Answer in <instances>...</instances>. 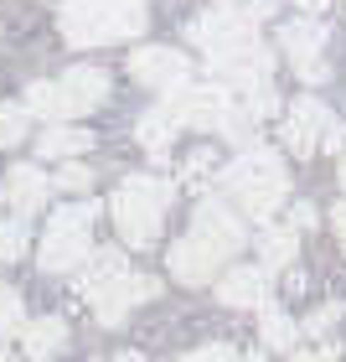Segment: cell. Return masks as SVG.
Wrapping results in <instances>:
<instances>
[{
	"instance_id": "ba28073f",
	"label": "cell",
	"mask_w": 346,
	"mask_h": 362,
	"mask_svg": "<svg viewBox=\"0 0 346 362\" xmlns=\"http://www.w3.org/2000/svg\"><path fill=\"white\" fill-rule=\"evenodd\" d=\"M93 223H98V202H73V207H57L47 218V233H42V249H37V264L47 274H68L78 264H88V249H93Z\"/></svg>"
},
{
	"instance_id": "d6986e66",
	"label": "cell",
	"mask_w": 346,
	"mask_h": 362,
	"mask_svg": "<svg viewBox=\"0 0 346 362\" xmlns=\"http://www.w3.org/2000/svg\"><path fill=\"white\" fill-rule=\"evenodd\" d=\"M258 337H263V347H274V352H290V347H294V321L285 316V310H263V321H258Z\"/></svg>"
},
{
	"instance_id": "5bb4252c",
	"label": "cell",
	"mask_w": 346,
	"mask_h": 362,
	"mask_svg": "<svg viewBox=\"0 0 346 362\" xmlns=\"http://www.w3.org/2000/svg\"><path fill=\"white\" fill-rule=\"evenodd\" d=\"M47 192H52L47 171H37V166H11V176H6V197H11V207L21 212V218H31V212L47 207Z\"/></svg>"
},
{
	"instance_id": "7c38bea8",
	"label": "cell",
	"mask_w": 346,
	"mask_h": 362,
	"mask_svg": "<svg viewBox=\"0 0 346 362\" xmlns=\"http://www.w3.org/2000/svg\"><path fill=\"white\" fill-rule=\"evenodd\" d=\"M279 47H285V57L294 62V73H300L305 83H326V78H331V68L321 62V47H326L321 21H290L279 31Z\"/></svg>"
},
{
	"instance_id": "4dcf8cb0",
	"label": "cell",
	"mask_w": 346,
	"mask_h": 362,
	"mask_svg": "<svg viewBox=\"0 0 346 362\" xmlns=\"http://www.w3.org/2000/svg\"><path fill=\"white\" fill-rule=\"evenodd\" d=\"M109 362H145L140 352H119V357H109Z\"/></svg>"
},
{
	"instance_id": "6da1fadb",
	"label": "cell",
	"mask_w": 346,
	"mask_h": 362,
	"mask_svg": "<svg viewBox=\"0 0 346 362\" xmlns=\"http://www.w3.org/2000/svg\"><path fill=\"white\" fill-rule=\"evenodd\" d=\"M243 218L233 207L222 202V197H202L196 202V218L191 228L171 243L166 264H171V279H181V285H207V279H217L222 264L243 249Z\"/></svg>"
},
{
	"instance_id": "2e32d148",
	"label": "cell",
	"mask_w": 346,
	"mask_h": 362,
	"mask_svg": "<svg viewBox=\"0 0 346 362\" xmlns=\"http://www.w3.org/2000/svg\"><path fill=\"white\" fill-rule=\"evenodd\" d=\"M37 151L52 156V160H73V156L93 151V135H88V129H78V124H52V129H42Z\"/></svg>"
},
{
	"instance_id": "f1b7e54d",
	"label": "cell",
	"mask_w": 346,
	"mask_h": 362,
	"mask_svg": "<svg viewBox=\"0 0 346 362\" xmlns=\"http://www.w3.org/2000/svg\"><path fill=\"white\" fill-rule=\"evenodd\" d=\"M331 223H336V238H341V249H346V202H336V212H331Z\"/></svg>"
},
{
	"instance_id": "d6a6232c",
	"label": "cell",
	"mask_w": 346,
	"mask_h": 362,
	"mask_svg": "<svg viewBox=\"0 0 346 362\" xmlns=\"http://www.w3.org/2000/svg\"><path fill=\"white\" fill-rule=\"evenodd\" d=\"M341 187H346V156H341Z\"/></svg>"
},
{
	"instance_id": "8992f818",
	"label": "cell",
	"mask_w": 346,
	"mask_h": 362,
	"mask_svg": "<svg viewBox=\"0 0 346 362\" xmlns=\"http://www.w3.org/2000/svg\"><path fill=\"white\" fill-rule=\"evenodd\" d=\"M222 187L227 197H238V207L249 218H274V207L290 197V171L274 151H243L222 171Z\"/></svg>"
},
{
	"instance_id": "e0dca14e",
	"label": "cell",
	"mask_w": 346,
	"mask_h": 362,
	"mask_svg": "<svg viewBox=\"0 0 346 362\" xmlns=\"http://www.w3.org/2000/svg\"><path fill=\"white\" fill-rule=\"evenodd\" d=\"M176 114L166 109V104H160V109H150V114H145V119H140V129H135V135H140V145H145V151H150V156H166V145H171V135H176Z\"/></svg>"
},
{
	"instance_id": "d4e9b609",
	"label": "cell",
	"mask_w": 346,
	"mask_h": 362,
	"mask_svg": "<svg viewBox=\"0 0 346 362\" xmlns=\"http://www.w3.org/2000/svg\"><path fill=\"white\" fill-rule=\"evenodd\" d=\"M181 362H243V352L222 347V341H212V347H196V352H186Z\"/></svg>"
},
{
	"instance_id": "1f68e13d",
	"label": "cell",
	"mask_w": 346,
	"mask_h": 362,
	"mask_svg": "<svg viewBox=\"0 0 346 362\" xmlns=\"http://www.w3.org/2000/svg\"><path fill=\"white\" fill-rule=\"evenodd\" d=\"M243 362H263V357H258V352H243Z\"/></svg>"
},
{
	"instance_id": "f546056e",
	"label": "cell",
	"mask_w": 346,
	"mask_h": 362,
	"mask_svg": "<svg viewBox=\"0 0 346 362\" xmlns=\"http://www.w3.org/2000/svg\"><path fill=\"white\" fill-rule=\"evenodd\" d=\"M300 6H305L310 16H321V11H326V0H300Z\"/></svg>"
},
{
	"instance_id": "cb8c5ba5",
	"label": "cell",
	"mask_w": 346,
	"mask_h": 362,
	"mask_svg": "<svg viewBox=\"0 0 346 362\" xmlns=\"http://www.w3.org/2000/svg\"><path fill=\"white\" fill-rule=\"evenodd\" d=\"M217 6L233 11V16H243V21H258V16L274 11V0H217Z\"/></svg>"
},
{
	"instance_id": "4316f807",
	"label": "cell",
	"mask_w": 346,
	"mask_h": 362,
	"mask_svg": "<svg viewBox=\"0 0 346 362\" xmlns=\"http://www.w3.org/2000/svg\"><path fill=\"white\" fill-rule=\"evenodd\" d=\"M207 166H212L207 156H191V160H186V181H202V176H207Z\"/></svg>"
},
{
	"instance_id": "52a82bcc",
	"label": "cell",
	"mask_w": 346,
	"mask_h": 362,
	"mask_svg": "<svg viewBox=\"0 0 346 362\" xmlns=\"http://www.w3.org/2000/svg\"><path fill=\"white\" fill-rule=\"evenodd\" d=\"M166 109L176 114V124L222 129V135H233V140H249V124H253V114L243 109L222 83H186V88L166 93Z\"/></svg>"
},
{
	"instance_id": "8fae6325",
	"label": "cell",
	"mask_w": 346,
	"mask_h": 362,
	"mask_svg": "<svg viewBox=\"0 0 346 362\" xmlns=\"http://www.w3.org/2000/svg\"><path fill=\"white\" fill-rule=\"evenodd\" d=\"M129 73L155 93H176V88L191 83V62L181 57L176 47H140V52L129 57Z\"/></svg>"
},
{
	"instance_id": "836d02e7",
	"label": "cell",
	"mask_w": 346,
	"mask_h": 362,
	"mask_svg": "<svg viewBox=\"0 0 346 362\" xmlns=\"http://www.w3.org/2000/svg\"><path fill=\"white\" fill-rule=\"evenodd\" d=\"M0 362H6V352H0Z\"/></svg>"
},
{
	"instance_id": "30bf717a",
	"label": "cell",
	"mask_w": 346,
	"mask_h": 362,
	"mask_svg": "<svg viewBox=\"0 0 346 362\" xmlns=\"http://www.w3.org/2000/svg\"><path fill=\"white\" fill-rule=\"evenodd\" d=\"M285 145L294 156H316V151H341L346 135L336 124V114L316 104V98H294L290 114H285Z\"/></svg>"
},
{
	"instance_id": "ffe728a7",
	"label": "cell",
	"mask_w": 346,
	"mask_h": 362,
	"mask_svg": "<svg viewBox=\"0 0 346 362\" xmlns=\"http://www.w3.org/2000/svg\"><path fill=\"white\" fill-rule=\"evenodd\" d=\"M26 332V305L6 279H0V337H21Z\"/></svg>"
},
{
	"instance_id": "44dd1931",
	"label": "cell",
	"mask_w": 346,
	"mask_h": 362,
	"mask_svg": "<svg viewBox=\"0 0 346 362\" xmlns=\"http://www.w3.org/2000/svg\"><path fill=\"white\" fill-rule=\"evenodd\" d=\"M26 119H31V109H21V104H0V151H11V145L26 140Z\"/></svg>"
},
{
	"instance_id": "9a60e30c",
	"label": "cell",
	"mask_w": 346,
	"mask_h": 362,
	"mask_svg": "<svg viewBox=\"0 0 346 362\" xmlns=\"http://www.w3.org/2000/svg\"><path fill=\"white\" fill-rule=\"evenodd\" d=\"M263 295H269V279H263V269H253V264H233L217 279V300L222 305H263Z\"/></svg>"
},
{
	"instance_id": "277c9868",
	"label": "cell",
	"mask_w": 346,
	"mask_h": 362,
	"mask_svg": "<svg viewBox=\"0 0 346 362\" xmlns=\"http://www.w3.org/2000/svg\"><path fill=\"white\" fill-rule=\"evenodd\" d=\"M176 187L160 176H124L119 192H114V228H119V238L129 243V249H150V243L160 238V223H166V207H171Z\"/></svg>"
},
{
	"instance_id": "83f0119b",
	"label": "cell",
	"mask_w": 346,
	"mask_h": 362,
	"mask_svg": "<svg viewBox=\"0 0 346 362\" xmlns=\"http://www.w3.org/2000/svg\"><path fill=\"white\" fill-rule=\"evenodd\" d=\"M294 362H336L331 347H321V352H294Z\"/></svg>"
},
{
	"instance_id": "4fadbf2b",
	"label": "cell",
	"mask_w": 346,
	"mask_h": 362,
	"mask_svg": "<svg viewBox=\"0 0 346 362\" xmlns=\"http://www.w3.org/2000/svg\"><path fill=\"white\" fill-rule=\"evenodd\" d=\"M62 347H68V321H62V316H37V321H26V332H21L26 362H52Z\"/></svg>"
},
{
	"instance_id": "484cf974",
	"label": "cell",
	"mask_w": 346,
	"mask_h": 362,
	"mask_svg": "<svg viewBox=\"0 0 346 362\" xmlns=\"http://www.w3.org/2000/svg\"><path fill=\"white\" fill-rule=\"evenodd\" d=\"M336 316H341V305H321L316 316H310V332H331V326H336Z\"/></svg>"
},
{
	"instance_id": "ac0fdd59",
	"label": "cell",
	"mask_w": 346,
	"mask_h": 362,
	"mask_svg": "<svg viewBox=\"0 0 346 362\" xmlns=\"http://www.w3.org/2000/svg\"><path fill=\"white\" fill-rule=\"evenodd\" d=\"M258 249H263V264L269 269H285V264H294V254H300V233H294V228H269V233L258 238Z\"/></svg>"
},
{
	"instance_id": "603a6c76",
	"label": "cell",
	"mask_w": 346,
	"mask_h": 362,
	"mask_svg": "<svg viewBox=\"0 0 346 362\" xmlns=\"http://www.w3.org/2000/svg\"><path fill=\"white\" fill-rule=\"evenodd\" d=\"M21 254H26V228L0 218V259L11 264V259H21Z\"/></svg>"
},
{
	"instance_id": "3957f363",
	"label": "cell",
	"mask_w": 346,
	"mask_h": 362,
	"mask_svg": "<svg viewBox=\"0 0 346 362\" xmlns=\"http://www.w3.org/2000/svg\"><path fill=\"white\" fill-rule=\"evenodd\" d=\"M155 279L150 274H140V269H129V259L119 249H98L88 254V264H83V279H78V295L98 310V321L104 326H124V316L135 305L145 300H155Z\"/></svg>"
},
{
	"instance_id": "9c48e42d",
	"label": "cell",
	"mask_w": 346,
	"mask_h": 362,
	"mask_svg": "<svg viewBox=\"0 0 346 362\" xmlns=\"http://www.w3.org/2000/svg\"><path fill=\"white\" fill-rule=\"evenodd\" d=\"M109 98V73L104 68H68L57 83H31L26 109L42 119H73V114H93Z\"/></svg>"
},
{
	"instance_id": "7a4b0ae2",
	"label": "cell",
	"mask_w": 346,
	"mask_h": 362,
	"mask_svg": "<svg viewBox=\"0 0 346 362\" xmlns=\"http://www.w3.org/2000/svg\"><path fill=\"white\" fill-rule=\"evenodd\" d=\"M186 31H191V42L207 52L212 73L227 78L233 88L253 93L263 83H274L269 78V52H263L253 21H243V16H233V11H207V16H196Z\"/></svg>"
},
{
	"instance_id": "7402d4cb",
	"label": "cell",
	"mask_w": 346,
	"mask_h": 362,
	"mask_svg": "<svg viewBox=\"0 0 346 362\" xmlns=\"http://www.w3.org/2000/svg\"><path fill=\"white\" fill-rule=\"evenodd\" d=\"M52 187L57 192H88L93 187V171L83 166V160H62V171L52 176Z\"/></svg>"
},
{
	"instance_id": "5b68a950",
	"label": "cell",
	"mask_w": 346,
	"mask_h": 362,
	"mask_svg": "<svg viewBox=\"0 0 346 362\" xmlns=\"http://www.w3.org/2000/svg\"><path fill=\"white\" fill-rule=\"evenodd\" d=\"M145 31V0H68L62 37L73 47H109Z\"/></svg>"
}]
</instances>
